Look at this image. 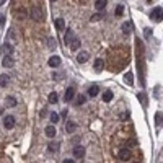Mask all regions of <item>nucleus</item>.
<instances>
[{"label": "nucleus", "instance_id": "c9c22d12", "mask_svg": "<svg viewBox=\"0 0 163 163\" xmlns=\"http://www.w3.org/2000/svg\"><path fill=\"white\" fill-rule=\"evenodd\" d=\"M62 162H64V163H74L75 160H72V158H65V160H62Z\"/></svg>", "mask_w": 163, "mask_h": 163}, {"label": "nucleus", "instance_id": "4be33fe9", "mask_svg": "<svg viewBox=\"0 0 163 163\" xmlns=\"http://www.w3.org/2000/svg\"><path fill=\"white\" fill-rule=\"evenodd\" d=\"M106 3H108L106 0H96V2H95V8L96 10H103L106 7Z\"/></svg>", "mask_w": 163, "mask_h": 163}, {"label": "nucleus", "instance_id": "393cba45", "mask_svg": "<svg viewBox=\"0 0 163 163\" xmlns=\"http://www.w3.org/2000/svg\"><path fill=\"white\" fill-rule=\"evenodd\" d=\"M57 101H59V98H57V93H55V91H52V93L49 95V103H51V105H55Z\"/></svg>", "mask_w": 163, "mask_h": 163}, {"label": "nucleus", "instance_id": "72a5a7b5", "mask_svg": "<svg viewBox=\"0 0 163 163\" xmlns=\"http://www.w3.org/2000/svg\"><path fill=\"white\" fill-rule=\"evenodd\" d=\"M144 33H145V38H150L152 36V30H150V28H145Z\"/></svg>", "mask_w": 163, "mask_h": 163}, {"label": "nucleus", "instance_id": "5701e85b", "mask_svg": "<svg viewBox=\"0 0 163 163\" xmlns=\"http://www.w3.org/2000/svg\"><path fill=\"white\" fill-rule=\"evenodd\" d=\"M3 52L5 54H13V46L10 43H5L3 44Z\"/></svg>", "mask_w": 163, "mask_h": 163}, {"label": "nucleus", "instance_id": "cd10ccee", "mask_svg": "<svg viewBox=\"0 0 163 163\" xmlns=\"http://www.w3.org/2000/svg\"><path fill=\"white\" fill-rule=\"evenodd\" d=\"M49 116H51V122H52V124L59 122V114H57V113H54V111H52V113H51Z\"/></svg>", "mask_w": 163, "mask_h": 163}, {"label": "nucleus", "instance_id": "ddd939ff", "mask_svg": "<svg viewBox=\"0 0 163 163\" xmlns=\"http://www.w3.org/2000/svg\"><path fill=\"white\" fill-rule=\"evenodd\" d=\"M98 93H100V88H98V85H93V86H90V88H88V95L91 96V98H95V96H98Z\"/></svg>", "mask_w": 163, "mask_h": 163}, {"label": "nucleus", "instance_id": "6ab92c4d", "mask_svg": "<svg viewBox=\"0 0 163 163\" xmlns=\"http://www.w3.org/2000/svg\"><path fill=\"white\" fill-rule=\"evenodd\" d=\"M15 15H16V18L21 20V18H26V16H28V12H26L25 8H18V10L15 12Z\"/></svg>", "mask_w": 163, "mask_h": 163}, {"label": "nucleus", "instance_id": "a211bd4d", "mask_svg": "<svg viewBox=\"0 0 163 163\" xmlns=\"http://www.w3.org/2000/svg\"><path fill=\"white\" fill-rule=\"evenodd\" d=\"M93 67H95V70H103V67H105V62H103V59H96L95 64H93Z\"/></svg>", "mask_w": 163, "mask_h": 163}, {"label": "nucleus", "instance_id": "7c9ffc66", "mask_svg": "<svg viewBox=\"0 0 163 163\" xmlns=\"http://www.w3.org/2000/svg\"><path fill=\"white\" fill-rule=\"evenodd\" d=\"M122 12H124V7H122V5H117V8H116V15H117V16H121V15H122Z\"/></svg>", "mask_w": 163, "mask_h": 163}, {"label": "nucleus", "instance_id": "9b49d317", "mask_svg": "<svg viewBox=\"0 0 163 163\" xmlns=\"http://www.w3.org/2000/svg\"><path fill=\"white\" fill-rule=\"evenodd\" d=\"M13 65V59H12V54H5V57H3V67H12Z\"/></svg>", "mask_w": 163, "mask_h": 163}, {"label": "nucleus", "instance_id": "0eeeda50", "mask_svg": "<svg viewBox=\"0 0 163 163\" xmlns=\"http://www.w3.org/2000/svg\"><path fill=\"white\" fill-rule=\"evenodd\" d=\"M88 59H90V55L86 51H82V52H78V55H77L78 64H85V62H88Z\"/></svg>", "mask_w": 163, "mask_h": 163}, {"label": "nucleus", "instance_id": "6e6552de", "mask_svg": "<svg viewBox=\"0 0 163 163\" xmlns=\"http://www.w3.org/2000/svg\"><path fill=\"white\" fill-rule=\"evenodd\" d=\"M137 98H139V101L142 103V106H144V108H147V106H148V100H147V95H145L144 91H139V93H137Z\"/></svg>", "mask_w": 163, "mask_h": 163}, {"label": "nucleus", "instance_id": "473e14b6", "mask_svg": "<svg viewBox=\"0 0 163 163\" xmlns=\"http://www.w3.org/2000/svg\"><path fill=\"white\" fill-rule=\"evenodd\" d=\"M49 47L51 49H55V39L54 38H49Z\"/></svg>", "mask_w": 163, "mask_h": 163}, {"label": "nucleus", "instance_id": "423d86ee", "mask_svg": "<svg viewBox=\"0 0 163 163\" xmlns=\"http://www.w3.org/2000/svg\"><path fill=\"white\" fill-rule=\"evenodd\" d=\"M74 95H75V88L74 86H69L67 90H65V95H64V100L65 101H72V100H74Z\"/></svg>", "mask_w": 163, "mask_h": 163}, {"label": "nucleus", "instance_id": "bb28decb", "mask_svg": "<svg viewBox=\"0 0 163 163\" xmlns=\"http://www.w3.org/2000/svg\"><path fill=\"white\" fill-rule=\"evenodd\" d=\"M155 122H157V126H160V124L163 122V114H162V113H157V114H155Z\"/></svg>", "mask_w": 163, "mask_h": 163}, {"label": "nucleus", "instance_id": "f257e3e1", "mask_svg": "<svg viewBox=\"0 0 163 163\" xmlns=\"http://www.w3.org/2000/svg\"><path fill=\"white\" fill-rule=\"evenodd\" d=\"M30 16L34 20V21H44V12H43L41 7L34 5L33 8H31V12H30Z\"/></svg>", "mask_w": 163, "mask_h": 163}, {"label": "nucleus", "instance_id": "f8f14e48", "mask_svg": "<svg viewBox=\"0 0 163 163\" xmlns=\"http://www.w3.org/2000/svg\"><path fill=\"white\" fill-rule=\"evenodd\" d=\"M72 39H74V33H72V30H67V31H65V36H64V43L69 46Z\"/></svg>", "mask_w": 163, "mask_h": 163}, {"label": "nucleus", "instance_id": "39448f33", "mask_svg": "<svg viewBox=\"0 0 163 163\" xmlns=\"http://www.w3.org/2000/svg\"><path fill=\"white\" fill-rule=\"evenodd\" d=\"M72 152H74V157L75 158H83V157H85V147H82V145H77V147H74V150H72Z\"/></svg>", "mask_w": 163, "mask_h": 163}, {"label": "nucleus", "instance_id": "20e7f679", "mask_svg": "<svg viewBox=\"0 0 163 163\" xmlns=\"http://www.w3.org/2000/svg\"><path fill=\"white\" fill-rule=\"evenodd\" d=\"M60 62H62V60H60V57H59V55H51L47 64H49L51 69H57L59 65H60Z\"/></svg>", "mask_w": 163, "mask_h": 163}, {"label": "nucleus", "instance_id": "412c9836", "mask_svg": "<svg viewBox=\"0 0 163 163\" xmlns=\"http://www.w3.org/2000/svg\"><path fill=\"white\" fill-rule=\"evenodd\" d=\"M124 82H126L127 85H132V83H134V75H132V72H127V74L124 75Z\"/></svg>", "mask_w": 163, "mask_h": 163}, {"label": "nucleus", "instance_id": "c85d7f7f", "mask_svg": "<svg viewBox=\"0 0 163 163\" xmlns=\"http://www.w3.org/2000/svg\"><path fill=\"white\" fill-rule=\"evenodd\" d=\"M85 101H86V96H85V95H78V96H77V105H78V106L83 105Z\"/></svg>", "mask_w": 163, "mask_h": 163}, {"label": "nucleus", "instance_id": "c756f323", "mask_svg": "<svg viewBox=\"0 0 163 163\" xmlns=\"http://www.w3.org/2000/svg\"><path fill=\"white\" fill-rule=\"evenodd\" d=\"M57 150H59V144H57V142L49 144V152H57Z\"/></svg>", "mask_w": 163, "mask_h": 163}, {"label": "nucleus", "instance_id": "7ed1b4c3", "mask_svg": "<svg viewBox=\"0 0 163 163\" xmlns=\"http://www.w3.org/2000/svg\"><path fill=\"white\" fill-rule=\"evenodd\" d=\"M3 127H5V129H8V131L13 129V127H15V117L10 116V114L3 117Z\"/></svg>", "mask_w": 163, "mask_h": 163}, {"label": "nucleus", "instance_id": "a878e982", "mask_svg": "<svg viewBox=\"0 0 163 163\" xmlns=\"http://www.w3.org/2000/svg\"><path fill=\"white\" fill-rule=\"evenodd\" d=\"M5 103H7V106H16V100L12 98V96H8V98L5 100Z\"/></svg>", "mask_w": 163, "mask_h": 163}, {"label": "nucleus", "instance_id": "b1692460", "mask_svg": "<svg viewBox=\"0 0 163 163\" xmlns=\"http://www.w3.org/2000/svg\"><path fill=\"white\" fill-rule=\"evenodd\" d=\"M131 31H132V25H131V23H124V25H122V33L124 34H129Z\"/></svg>", "mask_w": 163, "mask_h": 163}, {"label": "nucleus", "instance_id": "f3484780", "mask_svg": "<svg viewBox=\"0 0 163 163\" xmlns=\"http://www.w3.org/2000/svg\"><path fill=\"white\" fill-rule=\"evenodd\" d=\"M10 83V77L7 74H2L0 75V86H7Z\"/></svg>", "mask_w": 163, "mask_h": 163}, {"label": "nucleus", "instance_id": "4468645a", "mask_svg": "<svg viewBox=\"0 0 163 163\" xmlns=\"http://www.w3.org/2000/svg\"><path fill=\"white\" fill-rule=\"evenodd\" d=\"M55 28H57L59 31H64L65 30V20L64 18H57L55 20Z\"/></svg>", "mask_w": 163, "mask_h": 163}, {"label": "nucleus", "instance_id": "2f4dec72", "mask_svg": "<svg viewBox=\"0 0 163 163\" xmlns=\"http://www.w3.org/2000/svg\"><path fill=\"white\" fill-rule=\"evenodd\" d=\"M101 18H103V16L100 15V13H96V15H93V16H91V21H100Z\"/></svg>", "mask_w": 163, "mask_h": 163}, {"label": "nucleus", "instance_id": "aec40b11", "mask_svg": "<svg viewBox=\"0 0 163 163\" xmlns=\"http://www.w3.org/2000/svg\"><path fill=\"white\" fill-rule=\"evenodd\" d=\"M75 129H77V124H75L74 121H69V122H67V126H65V131H67V132L70 134V132H74Z\"/></svg>", "mask_w": 163, "mask_h": 163}, {"label": "nucleus", "instance_id": "4c0bfd02", "mask_svg": "<svg viewBox=\"0 0 163 163\" xmlns=\"http://www.w3.org/2000/svg\"><path fill=\"white\" fill-rule=\"evenodd\" d=\"M51 2H52V3H54V2H57V0H51Z\"/></svg>", "mask_w": 163, "mask_h": 163}, {"label": "nucleus", "instance_id": "f704fd0d", "mask_svg": "<svg viewBox=\"0 0 163 163\" xmlns=\"http://www.w3.org/2000/svg\"><path fill=\"white\" fill-rule=\"evenodd\" d=\"M5 20H7V18H5V15H0V28L5 25Z\"/></svg>", "mask_w": 163, "mask_h": 163}, {"label": "nucleus", "instance_id": "dca6fc26", "mask_svg": "<svg viewBox=\"0 0 163 163\" xmlns=\"http://www.w3.org/2000/svg\"><path fill=\"white\" fill-rule=\"evenodd\" d=\"M113 91H111V90H106V91L105 93H103V101H105V103H109L111 101V100H113Z\"/></svg>", "mask_w": 163, "mask_h": 163}, {"label": "nucleus", "instance_id": "e433bc0d", "mask_svg": "<svg viewBox=\"0 0 163 163\" xmlns=\"http://www.w3.org/2000/svg\"><path fill=\"white\" fill-rule=\"evenodd\" d=\"M7 2V0H0V5H3V3H5Z\"/></svg>", "mask_w": 163, "mask_h": 163}, {"label": "nucleus", "instance_id": "9d476101", "mask_svg": "<svg viewBox=\"0 0 163 163\" xmlns=\"http://www.w3.org/2000/svg\"><path fill=\"white\" fill-rule=\"evenodd\" d=\"M80 44H82V43H80V39H78V38H74V39L70 41V44H69V46H70V49L75 52V51L80 49Z\"/></svg>", "mask_w": 163, "mask_h": 163}, {"label": "nucleus", "instance_id": "f03ea898", "mask_svg": "<svg viewBox=\"0 0 163 163\" xmlns=\"http://www.w3.org/2000/svg\"><path fill=\"white\" fill-rule=\"evenodd\" d=\"M150 20H152V21H157V23L162 21V20H163V8H162V7H155V8L152 10Z\"/></svg>", "mask_w": 163, "mask_h": 163}, {"label": "nucleus", "instance_id": "1a4fd4ad", "mask_svg": "<svg viewBox=\"0 0 163 163\" xmlns=\"http://www.w3.org/2000/svg\"><path fill=\"white\" fill-rule=\"evenodd\" d=\"M119 158H121V160H124V162L131 160V152L127 150V148H121V150H119Z\"/></svg>", "mask_w": 163, "mask_h": 163}, {"label": "nucleus", "instance_id": "2eb2a0df", "mask_svg": "<svg viewBox=\"0 0 163 163\" xmlns=\"http://www.w3.org/2000/svg\"><path fill=\"white\" fill-rule=\"evenodd\" d=\"M44 132H46L47 137L52 139V137H55V127H54V126H47L46 129H44Z\"/></svg>", "mask_w": 163, "mask_h": 163}]
</instances>
